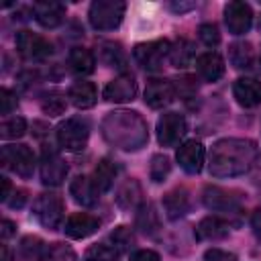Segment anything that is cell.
<instances>
[{
  "mask_svg": "<svg viewBox=\"0 0 261 261\" xmlns=\"http://www.w3.org/2000/svg\"><path fill=\"white\" fill-rule=\"evenodd\" d=\"M259 159V149L251 139H220L210 149V173L214 177H234L247 173Z\"/></svg>",
  "mask_w": 261,
  "mask_h": 261,
  "instance_id": "6da1fadb",
  "label": "cell"
},
{
  "mask_svg": "<svg viewBox=\"0 0 261 261\" xmlns=\"http://www.w3.org/2000/svg\"><path fill=\"white\" fill-rule=\"evenodd\" d=\"M102 137L112 147L122 151H139L149 139L147 122L139 112L133 110H114L108 112L102 120Z\"/></svg>",
  "mask_w": 261,
  "mask_h": 261,
  "instance_id": "7a4b0ae2",
  "label": "cell"
},
{
  "mask_svg": "<svg viewBox=\"0 0 261 261\" xmlns=\"http://www.w3.org/2000/svg\"><path fill=\"white\" fill-rule=\"evenodd\" d=\"M88 139H90V124H88V120H84L80 116L65 118L57 126V143L61 149H65L69 153L84 151L88 145Z\"/></svg>",
  "mask_w": 261,
  "mask_h": 261,
  "instance_id": "3957f363",
  "label": "cell"
},
{
  "mask_svg": "<svg viewBox=\"0 0 261 261\" xmlns=\"http://www.w3.org/2000/svg\"><path fill=\"white\" fill-rule=\"evenodd\" d=\"M126 4L120 0H96L90 6V24L96 31H114L124 16Z\"/></svg>",
  "mask_w": 261,
  "mask_h": 261,
  "instance_id": "277c9868",
  "label": "cell"
},
{
  "mask_svg": "<svg viewBox=\"0 0 261 261\" xmlns=\"http://www.w3.org/2000/svg\"><path fill=\"white\" fill-rule=\"evenodd\" d=\"M202 202L208 210L218 212V214H226V216L241 214V210H243L241 196L232 190L218 188V186H208L202 194Z\"/></svg>",
  "mask_w": 261,
  "mask_h": 261,
  "instance_id": "5b68a950",
  "label": "cell"
},
{
  "mask_svg": "<svg viewBox=\"0 0 261 261\" xmlns=\"http://www.w3.org/2000/svg\"><path fill=\"white\" fill-rule=\"evenodd\" d=\"M171 51V43L165 39H157V41H149V43H139L133 51L135 61L147 69V71H157L163 65V59L169 57Z\"/></svg>",
  "mask_w": 261,
  "mask_h": 261,
  "instance_id": "8992f818",
  "label": "cell"
},
{
  "mask_svg": "<svg viewBox=\"0 0 261 261\" xmlns=\"http://www.w3.org/2000/svg\"><path fill=\"white\" fill-rule=\"evenodd\" d=\"M0 157L2 165L20 177H31L35 171V155L29 145H6Z\"/></svg>",
  "mask_w": 261,
  "mask_h": 261,
  "instance_id": "52a82bcc",
  "label": "cell"
},
{
  "mask_svg": "<svg viewBox=\"0 0 261 261\" xmlns=\"http://www.w3.org/2000/svg\"><path fill=\"white\" fill-rule=\"evenodd\" d=\"M35 218L49 230H55L63 222V200L57 194H41L33 206Z\"/></svg>",
  "mask_w": 261,
  "mask_h": 261,
  "instance_id": "ba28073f",
  "label": "cell"
},
{
  "mask_svg": "<svg viewBox=\"0 0 261 261\" xmlns=\"http://www.w3.org/2000/svg\"><path fill=\"white\" fill-rule=\"evenodd\" d=\"M14 43H16L18 53H20L24 59H29V61H43V59H47V57L53 53L51 43H49L45 37H41V35H37V33H31V31H20V33H16Z\"/></svg>",
  "mask_w": 261,
  "mask_h": 261,
  "instance_id": "9c48e42d",
  "label": "cell"
},
{
  "mask_svg": "<svg viewBox=\"0 0 261 261\" xmlns=\"http://www.w3.org/2000/svg\"><path fill=\"white\" fill-rule=\"evenodd\" d=\"M188 124L179 112H165L157 120V141L163 147H175L186 135Z\"/></svg>",
  "mask_w": 261,
  "mask_h": 261,
  "instance_id": "30bf717a",
  "label": "cell"
},
{
  "mask_svg": "<svg viewBox=\"0 0 261 261\" xmlns=\"http://www.w3.org/2000/svg\"><path fill=\"white\" fill-rule=\"evenodd\" d=\"M67 175V163L53 147H45L41 155V179L45 186H59Z\"/></svg>",
  "mask_w": 261,
  "mask_h": 261,
  "instance_id": "8fae6325",
  "label": "cell"
},
{
  "mask_svg": "<svg viewBox=\"0 0 261 261\" xmlns=\"http://www.w3.org/2000/svg\"><path fill=\"white\" fill-rule=\"evenodd\" d=\"M224 22L232 35H245L253 24V10L245 2H228L224 8Z\"/></svg>",
  "mask_w": 261,
  "mask_h": 261,
  "instance_id": "7c38bea8",
  "label": "cell"
},
{
  "mask_svg": "<svg viewBox=\"0 0 261 261\" xmlns=\"http://www.w3.org/2000/svg\"><path fill=\"white\" fill-rule=\"evenodd\" d=\"M175 84L169 80H149L145 88V104L151 108H163L175 100Z\"/></svg>",
  "mask_w": 261,
  "mask_h": 261,
  "instance_id": "4fadbf2b",
  "label": "cell"
},
{
  "mask_svg": "<svg viewBox=\"0 0 261 261\" xmlns=\"http://www.w3.org/2000/svg\"><path fill=\"white\" fill-rule=\"evenodd\" d=\"M135 94H137V82L126 71H122L118 77L108 82V86L104 88V98L108 102H130Z\"/></svg>",
  "mask_w": 261,
  "mask_h": 261,
  "instance_id": "5bb4252c",
  "label": "cell"
},
{
  "mask_svg": "<svg viewBox=\"0 0 261 261\" xmlns=\"http://www.w3.org/2000/svg\"><path fill=\"white\" fill-rule=\"evenodd\" d=\"M204 145L200 141H186L179 149H177V163L184 171L188 173H198L204 165Z\"/></svg>",
  "mask_w": 261,
  "mask_h": 261,
  "instance_id": "9a60e30c",
  "label": "cell"
},
{
  "mask_svg": "<svg viewBox=\"0 0 261 261\" xmlns=\"http://www.w3.org/2000/svg\"><path fill=\"white\" fill-rule=\"evenodd\" d=\"M31 10L35 14V20L45 29H55L57 24H61V20L65 16V6L59 2H53V0L35 2Z\"/></svg>",
  "mask_w": 261,
  "mask_h": 261,
  "instance_id": "2e32d148",
  "label": "cell"
},
{
  "mask_svg": "<svg viewBox=\"0 0 261 261\" xmlns=\"http://www.w3.org/2000/svg\"><path fill=\"white\" fill-rule=\"evenodd\" d=\"M100 228V220L86 212H75L65 222V234L71 239H86Z\"/></svg>",
  "mask_w": 261,
  "mask_h": 261,
  "instance_id": "e0dca14e",
  "label": "cell"
},
{
  "mask_svg": "<svg viewBox=\"0 0 261 261\" xmlns=\"http://www.w3.org/2000/svg\"><path fill=\"white\" fill-rule=\"evenodd\" d=\"M232 94L241 106L253 108L261 102V82L255 77H239L232 86Z\"/></svg>",
  "mask_w": 261,
  "mask_h": 261,
  "instance_id": "ac0fdd59",
  "label": "cell"
},
{
  "mask_svg": "<svg viewBox=\"0 0 261 261\" xmlns=\"http://www.w3.org/2000/svg\"><path fill=\"white\" fill-rule=\"evenodd\" d=\"M190 206H192L190 192L186 188H175V190L167 192L163 198V210H165L167 218H171V220L186 216L190 212Z\"/></svg>",
  "mask_w": 261,
  "mask_h": 261,
  "instance_id": "d6986e66",
  "label": "cell"
},
{
  "mask_svg": "<svg viewBox=\"0 0 261 261\" xmlns=\"http://www.w3.org/2000/svg\"><path fill=\"white\" fill-rule=\"evenodd\" d=\"M228 232H230V224L218 216H206L196 226V239L200 241H220L228 237Z\"/></svg>",
  "mask_w": 261,
  "mask_h": 261,
  "instance_id": "ffe728a7",
  "label": "cell"
},
{
  "mask_svg": "<svg viewBox=\"0 0 261 261\" xmlns=\"http://www.w3.org/2000/svg\"><path fill=\"white\" fill-rule=\"evenodd\" d=\"M69 194L73 196V200L82 206H94L100 198L98 188L94 186L92 177L88 175H77L71 184H69Z\"/></svg>",
  "mask_w": 261,
  "mask_h": 261,
  "instance_id": "44dd1931",
  "label": "cell"
},
{
  "mask_svg": "<svg viewBox=\"0 0 261 261\" xmlns=\"http://www.w3.org/2000/svg\"><path fill=\"white\" fill-rule=\"evenodd\" d=\"M196 67L198 73L206 80V82H218L224 75V61L218 53L214 51H206L202 55H198L196 59Z\"/></svg>",
  "mask_w": 261,
  "mask_h": 261,
  "instance_id": "7402d4cb",
  "label": "cell"
},
{
  "mask_svg": "<svg viewBox=\"0 0 261 261\" xmlns=\"http://www.w3.org/2000/svg\"><path fill=\"white\" fill-rule=\"evenodd\" d=\"M137 228H141V232H145L147 237H157L161 230V218L157 208L151 202H143L137 208Z\"/></svg>",
  "mask_w": 261,
  "mask_h": 261,
  "instance_id": "603a6c76",
  "label": "cell"
},
{
  "mask_svg": "<svg viewBox=\"0 0 261 261\" xmlns=\"http://www.w3.org/2000/svg\"><path fill=\"white\" fill-rule=\"evenodd\" d=\"M69 100L75 108L80 110H86V108H92L98 100V92H96V86L92 82H75L71 88H69Z\"/></svg>",
  "mask_w": 261,
  "mask_h": 261,
  "instance_id": "cb8c5ba5",
  "label": "cell"
},
{
  "mask_svg": "<svg viewBox=\"0 0 261 261\" xmlns=\"http://www.w3.org/2000/svg\"><path fill=\"white\" fill-rule=\"evenodd\" d=\"M67 63H69V69L73 73H77V75H90L94 71V67H96V57L86 47H73L69 51Z\"/></svg>",
  "mask_w": 261,
  "mask_h": 261,
  "instance_id": "d4e9b609",
  "label": "cell"
},
{
  "mask_svg": "<svg viewBox=\"0 0 261 261\" xmlns=\"http://www.w3.org/2000/svg\"><path fill=\"white\" fill-rule=\"evenodd\" d=\"M18 253L24 261H47V255H49V247L45 245L43 239L39 237H24L20 241V247H18Z\"/></svg>",
  "mask_w": 261,
  "mask_h": 261,
  "instance_id": "484cf974",
  "label": "cell"
},
{
  "mask_svg": "<svg viewBox=\"0 0 261 261\" xmlns=\"http://www.w3.org/2000/svg\"><path fill=\"white\" fill-rule=\"evenodd\" d=\"M116 173H118V169H116V165H114L110 159L98 161V165H96V169H94V175H92V181H94V186L98 188L100 194H102V192H108V190L112 188Z\"/></svg>",
  "mask_w": 261,
  "mask_h": 261,
  "instance_id": "4316f807",
  "label": "cell"
},
{
  "mask_svg": "<svg viewBox=\"0 0 261 261\" xmlns=\"http://www.w3.org/2000/svg\"><path fill=\"white\" fill-rule=\"evenodd\" d=\"M169 61L173 67L177 69H184L188 67L192 61H194V45L188 41V39H179L171 45V51H169Z\"/></svg>",
  "mask_w": 261,
  "mask_h": 261,
  "instance_id": "83f0119b",
  "label": "cell"
},
{
  "mask_svg": "<svg viewBox=\"0 0 261 261\" xmlns=\"http://www.w3.org/2000/svg\"><path fill=\"white\" fill-rule=\"evenodd\" d=\"M116 202H118V206L124 208V210L139 208V206H141V186H139L135 179L124 181V184L120 186V190H118Z\"/></svg>",
  "mask_w": 261,
  "mask_h": 261,
  "instance_id": "f1b7e54d",
  "label": "cell"
},
{
  "mask_svg": "<svg viewBox=\"0 0 261 261\" xmlns=\"http://www.w3.org/2000/svg\"><path fill=\"white\" fill-rule=\"evenodd\" d=\"M230 63L237 67V69H251L253 63H255V55H253V47L251 43H234L230 47Z\"/></svg>",
  "mask_w": 261,
  "mask_h": 261,
  "instance_id": "f546056e",
  "label": "cell"
},
{
  "mask_svg": "<svg viewBox=\"0 0 261 261\" xmlns=\"http://www.w3.org/2000/svg\"><path fill=\"white\" fill-rule=\"evenodd\" d=\"M118 255H120V251L114 245L98 243V245H92L88 249L84 261H118Z\"/></svg>",
  "mask_w": 261,
  "mask_h": 261,
  "instance_id": "4dcf8cb0",
  "label": "cell"
},
{
  "mask_svg": "<svg viewBox=\"0 0 261 261\" xmlns=\"http://www.w3.org/2000/svg\"><path fill=\"white\" fill-rule=\"evenodd\" d=\"M24 130H27V122L22 116H10V118L2 120V124H0L2 139H18L24 135Z\"/></svg>",
  "mask_w": 261,
  "mask_h": 261,
  "instance_id": "1f68e13d",
  "label": "cell"
},
{
  "mask_svg": "<svg viewBox=\"0 0 261 261\" xmlns=\"http://www.w3.org/2000/svg\"><path fill=\"white\" fill-rule=\"evenodd\" d=\"M171 171V163L165 155H153L151 157V165H149V175L155 184H161L165 181V177L169 175Z\"/></svg>",
  "mask_w": 261,
  "mask_h": 261,
  "instance_id": "d6a6232c",
  "label": "cell"
},
{
  "mask_svg": "<svg viewBox=\"0 0 261 261\" xmlns=\"http://www.w3.org/2000/svg\"><path fill=\"white\" fill-rule=\"evenodd\" d=\"M65 106H67L65 98H63L61 94H57V92L45 94V96L41 98V108H43V112H45V114H49V116H57V114H63Z\"/></svg>",
  "mask_w": 261,
  "mask_h": 261,
  "instance_id": "836d02e7",
  "label": "cell"
},
{
  "mask_svg": "<svg viewBox=\"0 0 261 261\" xmlns=\"http://www.w3.org/2000/svg\"><path fill=\"white\" fill-rule=\"evenodd\" d=\"M102 57L108 65L112 67H118V69H124L126 65V59H124V53L120 49L118 43H104L102 45Z\"/></svg>",
  "mask_w": 261,
  "mask_h": 261,
  "instance_id": "e575fe53",
  "label": "cell"
},
{
  "mask_svg": "<svg viewBox=\"0 0 261 261\" xmlns=\"http://www.w3.org/2000/svg\"><path fill=\"white\" fill-rule=\"evenodd\" d=\"M110 241H112V245L122 253V251H128V249L135 245V234H133V230H130L128 226H118V228L112 230Z\"/></svg>",
  "mask_w": 261,
  "mask_h": 261,
  "instance_id": "d590c367",
  "label": "cell"
},
{
  "mask_svg": "<svg viewBox=\"0 0 261 261\" xmlns=\"http://www.w3.org/2000/svg\"><path fill=\"white\" fill-rule=\"evenodd\" d=\"M47 261H77L73 249L65 243H53L49 247V255H47Z\"/></svg>",
  "mask_w": 261,
  "mask_h": 261,
  "instance_id": "8d00e7d4",
  "label": "cell"
},
{
  "mask_svg": "<svg viewBox=\"0 0 261 261\" xmlns=\"http://www.w3.org/2000/svg\"><path fill=\"white\" fill-rule=\"evenodd\" d=\"M198 37H200V41H202L204 45H208V47H216V45L220 43V33H218L216 24H212V22H204V24L198 29Z\"/></svg>",
  "mask_w": 261,
  "mask_h": 261,
  "instance_id": "74e56055",
  "label": "cell"
},
{
  "mask_svg": "<svg viewBox=\"0 0 261 261\" xmlns=\"http://www.w3.org/2000/svg\"><path fill=\"white\" fill-rule=\"evenodd\" d=\"M0 110H2V114L6 116V114H10L14 108H16V96L10 92V90H6V88H2L0 90Z\"/></svg>",
  "mask_w": 261,
  "mask_h": 261,
  "instance_id": "f35d334b",
  "label": "cell"
},
{
  "mask_svg": "<svg viewBox=\"0 0 261 261\" xmlns=\"http://www.w3.org/2000/svg\"><path fill=\"white\" fill-rule=\"evenodd\" d=\"M179 84L175 86V92L179 94V96H184V98H192L194 94H196V80L194 77H181V80H177Z\"/></svg>",
  "mask_w": 261,
  "mask_h": 261,
  "instance_id": "ab89813d",
  "label": "cell"
},
{
  "mask_svg": "<svg viewBox=\"0 0 261 261\" xmlns=\"http://www.w3.org/2000/svg\"><path fill=\"white\" fill-rule=\"evenodd\" d=\"M204 261H237V255L222 249H208L204 255Z\"/></svg>",
  "mask_w": 261,
  "mask_h": 261,
  "instance_id": "60d3db41",
  "label": "cell"
},
{
  "mask_svg": "<svg viewBox=\"0 0 261 261\" xmlns=\"http://www.w3.org/2000/svg\"><path fill=\"white\" fill-rule=\"evenodd\" d=\"M130 261H159V255L151 249H139L130 255Z\"/></svg>",
  "mask_w": 261,
  "mask_h": 261,
  "instance_id": "b9f144b4",
  "label": "cell"
},
{
  "mask_svg": "<svg viewBox=\"0 0 261 261\" xmlns=\"http://www.w3.org/2000/svg\"><path fill=\"white\" fill-rule=\"evenodd\" d=\"M24 202H27V192H24V190H14L12 198H8L6 204H8L10 208H22Z\"/></svg>",
  "mask_w": 261,
  "mask_h": 261,
  "instance_id": "7bdbcfd3",
  "label": "cell"
},
{
  "mask_svg": "<svg viewBox=\"0 0 261 261\" xmlns=\"http://www.w3.org/2000/svg\"><path fill=\"white\" fill-rule=\"evenodd\" d=\"M192 8H196V4L194 2H171L169 4V10H173V12H188V10H192Z\"/></svg>",
  "mask_w": 261,
  "mask_h": 261,
  "instance_id": "ee69618b",
  "label": "cell"
},
{
  "mask_svg": "<svg viewBox=\"0 0 261 261\" xmlns=\"http://www.w3.org/2000/svg\"><path fill=\"white\" fill-rule=\"evenodd\" d=\"M14 222H10V220H2V239H8L10 234H14Z\"/></svg>",
  "mask_w": 261,
  "mask_h": 261,
  "instance_id": "f6af8a7d",
  "label": "cell"
},
{
  "mask_svg": "<svg viewBox=\"0 0 261 261\" xmlns=\"http://www.w3.org/2000/svg\"><path fill=\"white\" fill-rule=\"evenodd\" d=\"M0 198H2V202H8V198H10V181H8V177H2V194H0Z\"/></svg>",
  "mask_w": 261,
  "mask_h": 261,
  "instance_id": "bcb514c9",
  "label": "cell"
},
{
  "mask_svg": "<svg viewBox=\"0 0 261 261\" xmlns=\"http://www.w3.org/2000/svg\"><path fill=\"white\" fill-rule=\"evenodd\" d=\"M253 230H255V234L261 239V210H257L255 216H253Z\"/></svg>",
  "mask_w": 261,
  "mask_h": 261,
  "instance_id": "7dc6e473",
  "label": "cell"
},
{
  "mask_svg": "<svg viewBox=\"0 0 261 261\" xmlns=\"http://www.w3.org/2000/svg\"><path fill=\"white\" fill-rule=\"evenodd\" d=\"M2 261H12V257H10V251H8V247L6 245H2Z\"/></svg>",
  "mask_w": 261,
  "mask_h": 261,
  "instance_id": "c3c4849f",
  "label": "cell"
},
{
  "mask_svg": "<svg viewBox=\"0 0 261 261\" xmlns=\"http://www.w3.org/2000/svg\"><path fill=\"white\" fill-rule=\"evenodd\" d=\"M259 69H261V51H259Z\"/></svg>",
  "mask_w": 261,
  "mask_h": 261,
  "instance_id": "681fc988",
  "label": "cell"
}]
</instances>
